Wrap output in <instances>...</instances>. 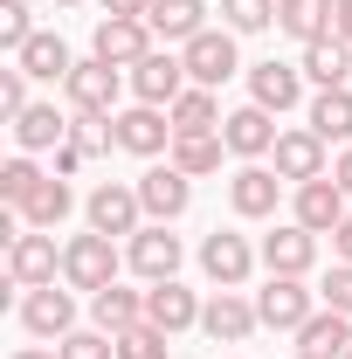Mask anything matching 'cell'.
I'll return each instance as SVG.
<instances>
[{
  "label": "cell",
  "mask_w": 352,
  "mask_h": 359,
  "mask_svg": "<svg viewBox=\"0 0 352 359\" xmlns=\"http://www.w3.org/2000/svg\"><path fill=\"white\" fill-rule=\"evenodd\" d=\"M221 21L235 28V35H256L276 21V0H221Z\"/></svg>",
  "instance_id": "e575fe53"
},
{
  "label": "cell",
  "mask_w": 352,
  "mask_h": 359,
  "mask_svg": "<svg viewBox=\"0 0 352 359\" xmlns=\"http://www.w3.org/2000/svg\"><path fill=\"white\" fill-rule=\"evenodd\" d=\"M69 104H76V118H111V104H118V69L104 62V55H90L69 69Z\"/></svg>",
  "instance_id": "277c9868"
},
{
  "label": "cell",
  "mask_w": 352,
  "mask_h": 359,
  "mask_svg": "<svg viewBox=\"0 0 352 359\" xmlns=\"http://www.w3.org/2000/svg\"><path fill=\"white\" fill-rule=\"evenodd\" d=\"M297 353L304 359H346L352 353V318L346 311H311L297 332Z\"/></svg>",
  "instance_id": "e0dca14e"
},
{
  "label": "cell",
  "mask_w": 352,
  "mask_h": 359,
  "mask_svg": "<svg viewBox=\"0 0 352 359\" xmlns=\"http://www.w3.org/2000/svg\"><path fill=\"white\" fill-rule=\"evenodd\" d=\"M276 194H283V173H269V166H242V173L228 180V201H235V215H249V222L276 215Z\"/></svg>",
  "instance_id": "ac0fdd59"
},
{
  "label": "cell",
  "mask_w": 352,
  "mask_h": 359,
  "mask_svg": "<svg viewBox=\"0 0 352 359\" xmlns=\"http://www.w3.org/2000/svg\"><path fill=\"white\" fill-rule=\"evenodd\" d=\"M311 132L325 138V145H332V138L346 145V138H352V90H318V104H311Z\"/></svg>",
  "instance_id": "f546056e"
},
{
  "label": "cell",
  "mask_w": 352,
  "mask_h": 359,
  "mask_svg": "<svg viewBox=\"0 0 352 359\" xmlns=\"http://www.w3.org/2000/svg\"><path fill=\"white\" fill-rule=\"evenodd\" d=\"M304 76H311L318 90H346V76H352V42H339V35L311 42V48H304Z\"/></svg>",
  "instance_id": "d4e9b609"
},
{
  "label": "cell",
  "mask_w": 352,
  "mask_h": 359,
  "mask_svg": "<svg viewBox=\"0 0 352 359\" xmlns=\"http://www.w3.org/2000/svg\"><path fill=\"white\" fill-rule=\"evenodd\" d=\"M21 325H28L35 339H69V332H76V297L55 290V283H42V290L21 297Z\"/></svg>",
  "instance_id": "ba28073f"
},
{
  "label": "cell",
  "mask_w": 352,
  "mask_h": 359,
  "mask_svg": "<svg viewBox=\"0 0 352 359\" xmlns=\"http://www.w3.org/2000/svg\"><path fill=\"white\" fill-rule=\"evenodd\" d=\"M90 318H97V332H111V339H118V332L145 325V297H138V290H118V283H111V290H97V297H90Z\"/></svg>",
  "instance_id": "484cf974"
},
{
  "label": "cell",
  "mask_w": 352,
  "mask_h": 359,
  "mask_svg": "<svg viewBox=\"0 0 352 359\" xmlns=\"http://www.w3.org/2000/svg\"><path fill=\"white\" fill-rule=\"evenodd\" d=\"M14 62H21L28 76H42V83H69V69H76V62H69V48H62V35H35Z\"/></svg>",
  "instance_id": "f1b7e54d"
},
{
  "label": "cell",
  "mask_w": 352,
  "mask_h": 359,
  "mask_svg": "<svg viewBox=\"0 0 352 359\" xmlns=\"http://www.w3.org/2000/svg\"><path fill=\"white\" fill-rule=\"evenodd\" d=\"M104 7H111V14H132V21H145V7H152V0H104Z\"/></svg>",
  "instance_id": "7bdbcfd3"
},
{
  "label": "cell",
  "mask_w": 352,
  "mask_h": 359,
  "mask_svg": "<svg viewBox=\"0 0 352 359\" xmlns=\"http://www.w3.org/2000/svg\"><path fill=\"white\" fill-rule=\"evenodd\" d=\"M55 7H83V0H55Z\"/></svg>",
  "instance_id": "bcb514c9"
},
{
  "label": "cell",
  "mask_w": 352,
  "mask_h": 359,
  "mask_svg": "<svg viewBox=\"0 0 352 359\" xmlns=\"http://www.w3.org/2000/svg\"><path fill=\"white\" fill-rule=\"evenodd\" d=\"M132 90H138V104H166V111H173L180 97H187V62L166 55V48H152V55L132 69Z\"/></svg>",
  "instance_id": "30bf717a"
},
{
  "label": "cell",
  "mask_w": 352,
  "mask_h": 359,
  "mask_svg": "<svg viewBox=\"0 0 352 359\" xmlns=\"http://www.w3.org/2000/svg\"><path fill=\"white\" fill-rule=\"evenodd\" d=\"M256 325H263V318H256V304H249V297H235V290H215V297L201 304V332H208L215 346H242Z\"/></svg>",
  "instance_id": "9c48e42d"
},
{
  "label": "cell",
  "mask_w": 352,
  "mask_h": 359,
  "mask_svg": "<svg viewBox=\"0 0 352 359\" xmlns=\"http://www.w3.org/2000/svg\"><path fill=\"white\" fill-rule=\"evenodd\" d=\"M325 304L352 318V263H339V269H332V276H325Z\"/></svg>",
  "instance_id": "ab89813d"
},
{
  "label": "cell",
  "mask_w": 352,
  "mask_h": 359,
  "mask_svg": "<svg viewBox=\"0 0 352 359\" xmlns=\"http://www.w3.org/2000/svg\"><path fill=\"white\" fill-rule=\"evenodd\" d=\"M332 249H339V263H352V215L332 228Z\"/></svg>",
  "instance_id": "b9f144b4"
},
{
  "label": "cell",
  "mask_w": 352,
  "mask_h": 359,
  "mask_svg": "<svg viewBox=\"0 0 352 359\" xmlns=\"http://www.w3.org/2000/svg\"><path fill=\"white\" fill-rule=\"evenodd\" d=\"M138 201H145V215L173 222V215H187V201H194V180L180 173V166H152V173H138Z\"/></svg>",
  "instance_id": "2e32d148"
},
{
  "label": "cell",
  "mask_w": 352,
  "mask_h": 359,
  "mask_svg": "<svg viewBox=\"0 0 352 359\" xmlns=\"http://www.w3.org/2000/svg\"><path fill=\"white\" fill-rule=\"evenodd\" d=\"M111 132H118V145H125V152L159 159V152L173 145V118H166L159 104H138V111H125V118H111Z\"/></svg>",
  "instance_id": "5b68a950"
},
{
  "label": "cell",
  "mask_w": 352,
  "mask_h": 359,
  "mask_svg": "<svg viewBox=\"0 0 352 359\" xmlns=\"http://www.w3.org/2000/svg\"><path fill=\"white\" fill-rule=\"evenodd\" d=\"M166 118H173V138H208V132H221V104H215V90H201V83L187 90Z\"/></svg>",
  "instance_id": "4316f807"
},
{
  "label": "cell",
  "mask_w": 352,
  "mask_h": 359,
  "mask_svg": "<svg viewBox=\"0 0 352 359\" xmlns=\"http://www.w3.org/2000/svg\"><path fill=\"white\" fill-rule=\"evenodd\" d=\"M145 318H152L159 332H187V325H201V304H194V290H187V283L166 276V283H152V290H145Z\"/></svg>",
  "instance_id": "ffe728a7"
},
{
  "label": "cell",
  "mask_w": 352,
  "mask_h": 359,
  "mask_svg": "<svg viewBox=\"0 0 352 359\" xmlns=\"http://www.w3.org/2000/svg\"><path fill=\"white\" fill-rule=\"evenodd\" d=\"M263 263H269V276H304V269L318 263V235H311L304 222L276 228V235H263Z\"/></svg>",
  "instance_id": "5bb4252c"
},
{
  "label": "cell",
  "mask_w": 352,
  "mask_h": 359,
  "mask_svg": "<svg viewBox=\"0 0 352 359\" xmlns=\"http://www.w3.org/2000/svg\"><path fill=\"white\" fill-rule=\"evenodd\" d=\"M132 269L138 276H152V283H166L180 269V235H166V222L159 228H138L132 235Z\"/></svg>",
  "instance_id": "7402d4cb"
},
{
  "label": "cell",
  "mask_w": 352,
  "mask_h": 359,
  "mask_svg": "<svg viewBox=\"0 0 352 359\" xmlns=\"http://www.w3.org/2000/svg\"><path fill=\"white\" fill-rule=\"evenodd\" d=\"M180 62H187V76H194L201 90L228 83V76L242 69V62H235V28H201V35L187 42V55H180Z\"/></svg>",
  "instance_id": "7a4b0ae2"
},
{
  "label": "cell",
  "mask_w": 352,
  "mask_h": 359,
  "mask_svg": "<svg viewBox=\"0 0 352 359\" xmlns=\"http://www.w3.org/2000/svg\"><path fill=\"white\" fill-rule=\"evenodd\" d=\"M256 318H263L269 332H304V318H311L304 276H269L263 290H256Z\"/></svg>",
  "instance_id": "3957f363"
},
{
  "label": "cell",
  "mask_w": 352,
  "mask_h": 359,
  "mask_svg": "<svg viewBox=\"0 0 352 359\" xmlns=\"http://www.w3.org/2000/svg\"><path fill=\"white\" fill-rule=\"evenodd\" d=\"M62 359H118V339L111 332H69L62 339Z\"/></svg>",
  "instance_id": "d590c367"
},
{
  "label": "cell",
  "mask_w": 352,
  "mask_h": 359,
  "mask_svg": "<svg viewBox=\"0 0 352 359\" xmlns=\"http://www.w3.org/2000/svg\"><path fill=\"white\" fill-rule=\"evenodd\" d=\"M55 138H69V125H62L55 104H28V111L14 118V145H21V152H48Z\"/></svg>",
  "instance_id": "83f0119b"
},
{
  "label": "cell",
  "mask_w": 352,
  "mask_h": 359,
  "mask_svg": "<svg viewBox=\"0 0 352 359\" xmlns=\"http://www.w3.org/2000/svg\"><path fill=\"white\" fill-rule=\"evenodd\" d=\"M332 7H339V0H276V28L311 48V42L332 35Z\"/></svg>",
  "instance_id": "603a6c76"
},
{
  "label": "cell",
  "mask_w": 352,
  "mask_h": 359,
  "mask_svg": "<svg viewBox=\"0 0 352 359\" xmlns=\"http://www.w3.org/2000/svg\"><path fill=\"white\" fill-rule=\"evenodd\" d=\"M138 215H145V201H138V187H97L90 194V228L97 235H138Z\"/></svg>",
  "instance_id": "8fae6325"
},
{
  "label": "cell",
  "mask_w": 352,
  "mask_h": 359,
  "mask_svg": "<svg viewBox=\"0 0 352 359\" xmlns=\"http://www.w3.org/2000/svg\"><path fill=\"white\" fill-rule=\"evenodd\" d=\"M97 55H104L111 69H138V62L152 55V28L132 21V14H111V21H97Z\"/></svg>",
  "instance_id": "8992f818"
},
{
  "label": "cell",
  "mask_w": 352,
  "mask_h": 359,
  "mask_svg": "<svg viewBox=\"0 0 352 359\" xmlns=\"http://www.w3.org/2000/svg\"><path fill=\"white\" fill-rule=\"evenodd\" d=\"M0 111H7V118H21V111H28V69H21V62H14V69H0Z\"/></svg>",
  "instance_id": "74e56055"
},
{
  "label": "cell",
  "mask_w": 352,
  "mask_h": 359,
  "mask_svg": "<svg viewBox=\"0 0 352 359\" xmlns=\"http://www.w3.org/2000/svg\"><path fill=\"white\" fill-rule=\"evenodd\" d=\"M35 194H42V173H35L28 159H7V166H0V201H7V208H28Z\"/></svg>",
  "instance_id": "d6a6232c"
},
{
  "label": "cell",
  "mask_w": 352,
  "mask_h": 359,
  "mask_svg": "<svg viewBox=\"0 0 352 359\" xmlns=\"http://www.w3.org/2000/svg\"><path fill=\"white\" fill-rule=\"evenodd\" d=\"M69 208H76V194H69L62 180H42V194L21 208V222H28V228H55L62 215H69Z\"/></svg>",
  "instance_id": "4dcf8cb0"
},
{
  "label": "cell",
  "mask_w": 352,
  "mask_h": 359,
  "mask_svg": "<svg viewBox=\"0 0 352 359\" xmlns=\"http://www.w3.org/2000/svg\"><path fill=\"white\" fill-rule=\"evenodd\" d=\"M166 339H173V332H159V325L145 318L132 332H118V359H166Z\"/></svg>",
  "instance_id": "836d02e7"
},
{
  "label": "cell",
  "mask_w": 352,
  "mask_h": 359,
  "mask_svg": "<svg viewBox=\"0 0 352 359\" xmlns=\"http://www.w3.org/2000/svg\"><path fill=\"white\" fill-rule=\"evenodd\" d=\"M7 269H14V283H21V290H42V283H55V269H62V256H55V235H48V228H28V235L7 249Z\"/></svg>",
  "instance_id": "52a82bcc"
},
{
  "label": "cell",
  "mask_w": 352,
  "mask_h": 359,
  "mask_svg": "<svg viewBox=\"0 0 352 359\" xmlns=\"http://www.w3.org/2000/svg\"><path fill=\"white\" fill-rule=\"evenodd\" d=\"M0 42L14 48V55L35 42V28H28V7H21V0H0Z\"/></svg>",
  "instance_id": "8d00e7d4"
},
{
  "label": "cell",
  "mask_w": 352,
  "mask_h": 359,
  "mask_svg": "<svg viewBox=\"0 0 352 359\" xmlns=\"http://www.w3.org/2000/svg\"><path fill=\"white\" fill-rule=\"evenodd\" d=\"M249 97H256L263 111H290V104L304 97V69H290V62H256V69H249Z\"/></svg>",
  "instance_id": "d6986e66"
},
{
  "label": "cell",
  "mask_w": 352,
  "mask_h": 359,
  "mask_svg": "<svg viewBox=\"0 0 352 359\" xmlns=\"http://www.w3.org/2000/svg\"><path fill=\"white\" fill-rule=\"evenodd\" d=\"M297 222L311 228V235H332V228L346 222V187L325 173V180H304L297 187Z\"/></svg>",
  "instance_id": "9a60e30c"
},
{
  "label": "cell",
  "mask_w": 352,
  "mask_h": 359,
  "mask_svg": "<svg viewBox=\"0 0 352 359\" xmlns=\"http://www.w3.org/2000/svg\"><path fill=\"white\" fill-rule=\"evenodd\" d=\"M201 269L215 276L221 290H242V276L256 269V249H249L242 235H221V228H215V235L201 242Z\"/></svg>",
  "instance_id": "4fadbf2b"
},
{
  "label": "cell",
  "mask_w": 352,
  "mask_h": 359,
  "mask_svg": "<svg viewBox=\"0 0 352 359\" xmlns=\"http://www.w3.org/2000/svg\"><path fill=\"white\" fill-rule=\"evenodd\" d=\"M221 138H228V152H242V159H263V152H276V125H269L263 104H242V111H228L221 118Z\"/></svg>",
  "instance_id": "7c38bea8"
},
{
  "label": "cell",
  "mask_w": 352,
  "mask_h": 359,
  "mask_svg": "<svg viewBox=\"0 0 352 359\" xmlns=\"http://www.w3.org/2000/svg\"><path fill=\"white\" fill-rule=\"evenodd\" d=\"M14 359H62V353H42V346H28V353H14Z\"/></svg>",
  "instance_id": "f6af8a7d"
},
{
  "label": "cell",
  "mask_w": 352,
  "mask_h": 359,
  "mask_svg": "<svg viewBox=\"0 0 352 359\" xmlns=\"http://www.w3.org/2000/svg\"><path fill=\"white\" fill-rule=\"evenodd\" d=\"M297 359H304V353H297Z\"/></svg>",
  "instance_id": "7dc6e473"
},
{
  "label": "cell",
  "mask_w": 352,
  "mask_h": 359,
  "mask_svg": "<svg viewBox=\"0 0 352 359\" xmlns=\"http://www.w3.org/2000/svg\"><path fill=\"white\" fill-rule=\"evenodd\" d=\"M346 359H352V353H346Z\"/></svg>",
  "instance_id": "c3c4849f"
},
{
  "label": "cell",
  "mask_w": 352,
  "mask_h": 359,
  "mask_svg": "<svg viewBox=\"0 0 352 359\" xmlns=\"http://www.w3.org/2000/svg\"><path fill=\"white\" fill-rule=\"evenodd\" d=\"M62 276H69V290H90V297L111 290V283H118V249H111V235H97V228L76 235V242L62 249Z\"/></svg>",
  "instance_id": "6da1fadb"
},
{
  "label": "cell",
  "mask_w": 352,
  "mask_h": 359,
  "mask_svg": "<svg viewBox=\"0 0 352 359\" xmlns=\"http://www.w3.org/2000/svg\"><path fill=\"white\" fill-rule=\"evenodd\" d=\"M111 118H76V125H69V145H83V152H104V145H111Z\"/></svg>",
  "instance_id": "f35d334b"
},
{
  "label": "cell",
  "mask_w": 352,
  "mask_h": 359,
  "mask_svg": "<svg viewBox=\"0 0 352 359\" xmlns=\"http://www.w3.org/2000/svg\"><path fill=\"white\" fill-rule=\"evenodd\" d=\"M221 145H228V138H215V132H208V138H173V166L187 180H201V173L221 166Z\"/></svg>",
  "instance_id": "1f68e13d"
},
{
  "label": "cell",
  "mask_w": 352,
  "mask_h": 359,
  "mask_svg": "<svg viewBox=\"0 0 352 359\" xmlns=\"http://www.w3.org/2000/svg\"><path fill=\"white\" fill-rule=\"evenodd\" d=\"M332 180H339V187H346V201H352V145H346V159H339V166H332Z\"/></svg>",
  "instance_id": "ee69618b"
},
{
  "label": "cell",
  "mask_w": 352,
  "mask_h": 359,
  "mask_svg": "<svg viewBox=\"0 0 352 359\" xmlns=\"http://www.w3.org/2000/svg\"><path fill=\"white\" fill-rule=\"evenodd\" d=\"M201 14H208L201 0H152V7H145V28H152V35H166V42H194V35L208 28Z\"/></svg>",
  "instance_id": "cb8c5ba5"
},
{
  "label": "cell",
  "mask_w": 352,
  "mask_h": 359,
  "mask_svg": "<svg viewBox=\"0 0 352 359\" xmlns=\"http://www.w3.org/2000/svg\"><path fill=\"white\" fill-rule=\"evenodd\" d=\"M276 173L297 180V187L304 180H325V138L318 132H283L276 138Z\"/></svg>",
  "instance_id": "44dd1931"
},
{
  "label": "cell",
  "mask_w": 352,
  "mask_h": 359,
  "mask_svg": "<svg viewBox=\"0 0 352 359\" xmlns=\"http://www.w3.org/2000/svg\"><path fill=\"white\" fill-rule=\"evenodd\" d=\"M332 35H339V42H352V0H339V7H332Z\"/></svg>",
  "instance_id": "60d3db41"
}]
</instances>
